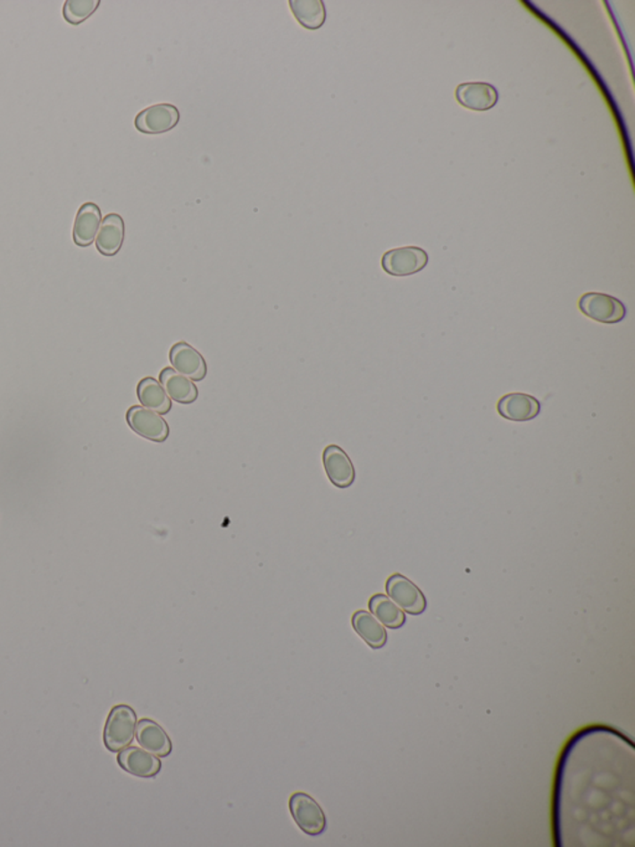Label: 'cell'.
Returning a JSON list of instances; mask_svg holds the SVG:
<instances>
[{
    "mask_svg": "<svg viewBox=\"0 0 635 847\" xmlns=\"http://www.w3.org/2000/svg\"><path fill=\"white\" fill-rule=\"evenodd\" d=\"M137 741L146 752L165 758L173 752V741L164 728L153 719L143 718L137 724Z\"/></svg>",
    "mask_w": 635,
    "mask_h": 847,
    "instance_id": "obj_12",
    "label": "cell"
},
{
    "mask_svg": "<svg viewBox=\"0 0 635 847\" xmlns=\"http://www.w3.org/2000/svg\"><path fill=\"white\" fill-rule=\"evenodd\" d=\"M180 121V112L171 104L153 105L140 111L134 126L145 134H162L175 129Z\"/></svg>",
    "mask_w": 635,
    "mask_h": 847,
    "instance_id": "obj_8",
    "label": "cell"
},
{
    "mask_svg": "<svg viewBox=\"0 0 635 847\" xmlns=\"http://www.w3.org/2000/svg\"><path fill=\"white\" fill-rule=\"evenodd\" d=\"M100 4V0H67L63 4V18L70 24H81L97 11Z\"/></svg>",
    "mask_w": 635,
    "mask_h": 847,
    "instance_id": "obj_22",
    "label": "cell"
},
{
    "mask_svg": "<svg viewBox=\"0 0 635 847\" xmlns=\"http://www.w3.org/2000/svg\"><path fill=\"white\" fill-rule=\"evenodd\" d=\"M126 419L130 429L146 440L164 443L171 434L167 420L161 414L142 405L130 407L127 411Z\"/></svg>",
    "mask_w": 635,
    "mask_h": 847,
    "instance_id": "obj_6",
    "label": "cell"
},
{
    "mask_svg": "<svg viewBox=\"0 0 635 847\" xmlns=\"http://www.w3.org/2000/svg\"><path fill=\"white\" fill-rule=\"evenodd\" d=\"M159 382L167 392L169 398L179 404H193L199 396V391L193 380L187 378L171 367L162 370L159 374Z\"/></svg>",
    "mask_w": 635,
    "mask_h": 847,
    "instance_id": "obj_17",
    "label": "cell"
},
{
    "mask_svg": "<svg viewBox=\"0 0 635 847\" xmlns=\"http://www.w3.org/2000/svg\"><path fill=\"white\" fill-rule=\"evenodd\" d=\"M370 613L389 629H400L406 623V615L401 608L388 596L384 594H375L369 600Z\"/></svg>",
    "mask_w": 635,
    "mask_h": 847,
    "instance_id": "obj_21",
    "label": "cell"
},
{
    "mask_svg": "<svg viewBox=\"0 0 635 847\" xmlns=\"http://www.w3.org/2000/svg\"><path fill=\"white\" fill-rule=\"evenodd\" d=\"M137 396L142 407L151 409L161 415L168 414L173 407L171 399L163 388L161 382L153 377H146L140 380L137 386Z\"/></svg>",
    "mask_w": 635,
    "mask_h": 847,
    "instance_id": "obj_18",
    "label": "cell"
},
{
    "mask_svg": "<svg viewBox=\"0 0 635 847\" xmlns=\"http://www.w3.org/2000/svg\"><path fill=\"white\" fill-rule=\"evenodd\" d=\"M455 98L468 110L488 111L496 106L499 94L493 85L487 82H467L455 89Z\"/></svg>",
    "mask_w": 635,
    "mask_h": 847,
    "instance_id": "obj_13",
    "label": "cell"
},
{
    "mask_svg": "<svg viewBox=\"0 0 635 847\" xmlns=\"http://www.w3.org/2000/svg\"><path fill=\"white\" fill-rule=\"evenodd\" d=\"M136 711L127 705L114 706L108 715L104 731V743L112 753H118L130 747L136 737Z\"/></svg>",
    "mask_w": 635,
    "mask_h": 847,
    "instance_id": "obj_2",
    "label": "cell"
},
{
    "mask_svg": "<svg viewBox=\"0 0 635 847\" xmlns=\"http://www.w3.org/2000/svg\"><path fill=\"white\" fill-rule=\"evenodd\" d=\"M289 810L297 826L307 835L318 836L327 829L323 809L311 795L295 792L289 799Z\"/></svg>",
    "mask_w": 635,
    "mask_h": 847,
    "instance_id": "obj_3",
    "label": "cell"
},
{
    "mask_svg": "<svg viewBox=\"0 0 635 847\" xmlns=\"http://www.w3.org/2000/svg\"><path fill=\"white\" fill-rule=\"evenodd\" d=\"M323 465L329 481L338 488H347L355 481V468L340 446L328 445L323 452Z\"/></svg>",
    "mask_w": 635,
    "mask_h": 847,
    "instance_id": "obj_11",
    "label": "cell"
},
{
    "mask_svg": "<svg viewBox=\"0 0 635 847\" xmlns=\"http://www.w3.org/2000/svg\"><path fill=\"white\" fill-rule=\"evenodd\" d=\"M117 762L124 772L143 779L155 778L162 770L161 759L139 747L124 748L118 752Z\"/></svg>",
    "mask_w": 635,
    "mask_h": 847,
    "instance_id": "obj_10",
    "label": "cell"
},
{
    "mask_svg": "<svg viewBox=\"0 0 635 847\" xmlns=\"http://www.w3.org/2000/svg\"><path fill=\"white\" fill-rule=\"evenodd\" d=\"M635 748L621 731L592 724L561 752L552 792L558 847L634 846Z\"/></svg>",
    "mask_w": 635,
    "mask_h": 847,
    "instance_id": "obj_1",
    "label": "cell"
},
{
    "mask_svg": "<svg viewBox=\"0 0 635 847\" xmlns=\"http://www.w3.org/2000/svg\"><path fill=\"white\" fill-rule=\"evenodd\" d=\"M497 413L512 421L532 420L540 414L541 404L534 396L524 393H512L504 395L497 402Z\"/></svg>",
    "mask_w": 635,
    "mask_h": 847,
    "instance_id": "obj_14",
    "label": "cell"
},
{
    "mask_svg": "<svg viewBox=\"0 0 635 847\" xmlns=\"http://www.w3.org/2000/svg\"><path fill=\"white\" fill-rule=\"evenodd\" d=\"M386 593L396 606L411 615H420L427 608L422 591L402 574H392L386 581Z\"/></svg>",
    "mask_w": 635,
    "mask_h": 847,
    "instance_id": "obj_7",
    "label": "cell"
},
{
    "mask_svg": "<svg viewBox=\"0 0 635 847\" xmlns=\"http://www.w3.org/2000/svg\"><path fill=\"white\" fill-rule=\"evenodd\" d=\"M290 12L303 28L317 30L327 21V11L322 0H289Z\"/></svg>",
    "mask_w": 635,
    "mask_h": 847,
    "instance_id": "obj_20",
    "label": "cell"
},
{
    "mask_svg": "<svg viewBox=\"0 0 635 847\" xmlns=\"http://www.w3.org/2000/svg\"><path fill=\"white\" fill-rule=\"evenodd\" d=\"M351 624H353L354 631H356V634L363 639L370 648H384L386 642H388V632H386L384 625L379 622L372 613L365 612V610H359L354 614L353 618H351Z\"/></svg>",
    "mask_w": 635,
    "mask_h": 847,
    "instance_id": "obj_19",
    "label": "cell"
},
{
    "mask_svg": "<svg viewBox=\"0 0 635 847\" xmlns=\"http://www.w3.org/2000/svg\"><path fill=\"white\" fill-rule=\"evenodd\" d=\"M102 223L101 209L95 203H85L76 214L73 224V241L81 248H88L95 241Z\"/></svg>",
    "mask_w": 635,
    "mask_h": 847,
    "instance_id": "obj_16",
    "label": "cell"
},
{
    "mask_svg": "<svg viewBox=\"0 0 635 847\" xmlns=\"http://www.w3.org/2000/svg\"><path fill=\"white\" fill-rule=\"evenodd\" d=\"M126 226L122 216L116 213L108 214L102 220L100 230L96 236V248L104 257H114L122 249Z\"/></svg>",
    "mask_w": 635,
    "mask_h": 847,
    "instance_id": "obj_15",
    "label": "cell"
},
{
    "mask_svg": "<svg viewBox=\"0 0 635 847\" xmlns=\"http://www.w3.org/2000/svg\"><path fill=\"white\" fill-rule=\"evenodd\" d=\"M429 264V254L417 246L392 249L385 252L381 265L391 276H411L422 271Z\"/></svg>",
    "mask_w": 635,
    "mask_h": 847,
    "instance_id": "obj_5",
    "label": "cell"
},
{
    "mask_svg": "<svg viewBox=\"0 0 635 847\" xmlns=\"http://www.w3.org/2000/svg\"><path fill=\"white\" fill-rule=\"evenodd\" d=\"M169 360H171L173 369L183 374L187 378L194 380V382H201V380L206 378L207 364L205 358L187 342H178L171 348Z\"/></svg>",
    "mask_w": 635,
    "mask_h": 847,
    "instance_id": "obj_9",
    "label": "cell"
},
{
    "mask_svg": "<svg viewBox=\"0 0 635 847\" xmlns=\"http://www.w3.org/2000/svg\"><path fill=\"white\" fill-rule=\"evenodd\" d=\"M579 307L583 315L599 324H618L627 316V307L623 302L601 292L585 293L580 299Z\"/></svg>",
    "mask_w": 635,
    "mask_h": 847,
    "instance_id": "obj_4",
    "label": "cell"
}]
</instances>
